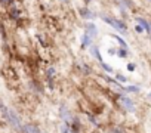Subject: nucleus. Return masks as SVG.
Listing matches in <instances>:
<instances>
[{
    "label": "nucleus",
    "instance_id": "9",
    "mask_svg": "<svg viewBox=\"0 0 151 133\" xmlns=\"http://www.w3.org/2000/svg\"><path fill=\"white\" fill-rule=\"evenodd\" d=\"M126 92H133V93H136V92H139V87H136V86H127V87H123Z\"/></svg>",
    "mask_w": 151,
    "mask_h": 133
},
{
    "label": "nucleus",
    "instance_id": "1",
    "mask_svg": "<svg viewBox=\"0 0 151 133\" xmlns=\"http://www.w3.org/2000/svg\"><path fill=\"white\" fill-rule=\"evenodd\" d=\"M102 19L105 21V22H108L113 28H116L117 31H120V33H126V25L122 22V21H119V19H114V18H110V16H102Z\"/></svg>",
    "mask_w": 151,
    "mask_h": 133
},
{
    "label": "nucleus",
    "instance_id": "11",
    "mask_svg": "<svg viewBox=\"0 0 151 133\" xmlns=\"http://www.w3.org/2000/svg\"><path fill=\"white\" fill-rule=\"evenodd\" d=\"M117 53H119V56H122V58H126L127 56V49H117Z\"/></svg>",
    "mask_w": 151,
    "mask_h": 133
},
{
    "label": "nucleus",
    "instance_id": "6",
    "mask_svg": "<svg viewBox=\"0 0 151 133\" xmlns=\"http://www.w3.org/2000/svg\"><path fill=\"white\" fill-rule=\"evenodd\" d=\"M91 52H92V55H93V56H95V58H96V59L101 62V64L104 62V61H102V58H101V55H99V50H98V47L92 46V47H91Z\"/></svg>",
    "mask_w": 151,
    "mask_h": 133
},
{
    "label": "nucleus",
    "instance_id": "12",
    "mask_svg": "<svg viewBox=\"0 0 151 133\" xmlns=\"http://www.w3.org/2000/svg\"><path fill=\"white\" fill-rule=\"evenodd\" d=\"M116 40H117V41H119V43H120V44L123 46V49H127V44L124 43V40H123L122 37H116Z\"/></svg>",
    "mask_w": 151,
    "mask_h": 133
},
{
    "label": "nucleus",
    "instance_id": "8",
    "mask_svg": "<svg viewBox=\"0 0 151 133\" xmlns=\"http://www.w3.org/2000/svg\"><path fill=\"white\" fill-rule=\"evenodd\" d=\"M91 44H92V37L85 34L83 36V46H91Z\"/></svg>",
    "mask_w": 151,
    "mask_h": 133
},
{
    "label": "nucleus",
    "instance_id": "5",
    "mask_svg": "<svg viewBox=\"0 0 151 133\" xmlns=\"http://www.w3.org/2000/svg\"><path fill=\"white\" fill-rule=\"evenodd\" d=\"M79 14H80L83 18H86V19H89V18H93V14H92L89 9H86V8H80V9H79Z\"/></svg>",
    "mask_w": 151,
    "mask_h": 133
},
{
    "label": "nucleus",
    "instance_id": "7",
    "mask_svg": "<svg viewBox=\"0 0 151 133\" xmlns=\"http://www.w3.org/2000/svg\"><path fill=\"white\" fill-rule=\"evenodd\" d=\"M138 22H139V25H141V27H142L144 30H147L148 33H151V28H150V24H148L147 21H144V19H141V18H139V19H138Z\"/></svg>",
    "mask_w": 151,
    "mask_h": 133
},
{
    "label": "nucleus",
    "instance_id": "4",
    "mask_svg": "<svg viewBox=\"0 0 151 133\" xmlns=\"http://www.w3.org/2000/svg\"><path fill=\"white\" fill-rule=\"evenodd\" d=\"M25 133H42V130L37 127V126H33V124H27L22 127Z\"/></svg>",
    "mask_w": 151,
    "mask_h": 133
},
{
    "label": "nucleus",
    "instance_id": "17",
    "mask_svg": "<svg viewBox=\"0 0 151 133\" xmlns=\"http://www.w3.org/2000/svg\"><path fill=\"white\" fill-rule=\"evenodd\" d=\"M148 101H150V102H151V92H150V93H148Z\"/></svg>",
    "mask_w": 151,
    "mask_h": 133
},
{
    "label": "nucleus",
    "instance_id": "10",
    "mask_svg": "<svg viewBox=\"0 0 151 133\" xmlns=\"http://www.w3.org/2000/svg\"><path fill=\"white\" fill-rule=\"evenodd\" d=\"M61 133H73V130L68 127V124H62L61 126Z\"/></svg>",
    "mask_w": 151,
    "mask_h": 133
},
{
    "label": "nucleus",
    "instance_id": "14",
    "mask_svg": "<svg viewBox=\"0 0 151 133\" xmlns=\"http://www.w3.org/2000/svg\"><path fill=\"white\" fill-rule=\"evenodd\" d=\"M116 77H117V79H119L120 82H126V79H124V77H123L122 74H116Z\"/></svg>",
    "mask_w": 151,
    "mask_h": 133
},
{
    "label": "nucleus",
    "instance_id": "15",
    "mask_svg": "<svg viewBox=\"0 0 151 133\" xmlns=\"http://www.w3.org/2000/svg\"><path fill=\"white\" fill-rule=\"evenodd\" d=\"M135 30H136L138 33H141V31H144V28H142L141 25H136V27H135Z\"/></svg>",
    "mask_w": 151,
    "mask_h": 133
},
{
    "label": "nucleus",
    "instance_id": "13",
    "mask_svg": "<svg viewBox=\"0 0 151 133\" xmlns=\"http://www.w3.org/2000/svg\"><path fill=\"white\" fill-rule=\"evenodd\" d=\"M101 65H102V68H104L105 71H108V73H113V68H111V66H108V65H107L105 62H102Z\"/></svg>",
    "mask_w": 151,
    "mask_h": 133
},
{
    "label": "nucleus",
    "instance_id": "16",
    "mask_svg": "<svg viewBox=\"0 0 151 133\" xmlns=\"http://www.w3.org/2000/svg\"><path fill=\"white\" fill-rule=\"evenodd\" d=\"M127 68H129V70H130V71H133V70H135V65H133V64H130V65H129V66H127Z\"/></svg>",
    "mask_w": 151,
    "mask_h": 133
},
{
    "label": "nucleus",
    "instance_id": "3",
    "mask_svg": "<svg viewBox=\"0 0 151 133\" xmlns=\"http://www.w3.org/2000/svg\"><path fill=\"white\" fill-rule=\"evenodd\" d=\"M96 33H98V30H96V25L95 24H86V34L88 36H91L93 39L96 36Z\"/></svg>",
    "mask_w": 151,
    "mask_h": 133
},
{
    "label": "nucleus",
    "instance_id": "2",
    "mask_svg": "<svg viewBox=\"0 0 151 133\" xmlns=\"http://www.w3.org/2000/svg\"><path fill=\"white\" fill-rule=\"evenodd\" d=\"M120 104H122V107H123L124 109H127V111H135V104H133L132 99H129L127 96H122V98H120Z\"/></svg>",
    "mask_w": 151,
    "mask_h": 133
}]
</instances>
